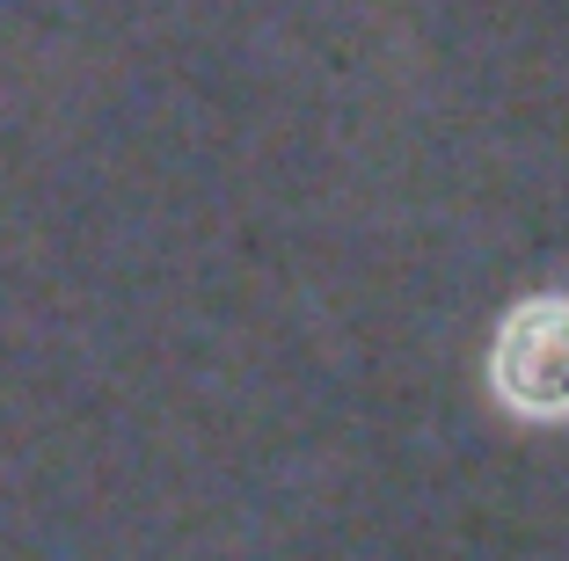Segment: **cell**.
I'll return each mask as SVG.
<instances>
[{
  "mask_svg": "<svg viewBox=\"0 0 569 561\" xmlns=\"http://www.w3.org/2000/svg\"><path fill=\"white\" fill-rule=\"evenodd\" d=\"M497 387L511 409H569V299H533L511 314L497 343Z\"/></svg>",
  "mask_w": 569,
  "mask_h": 561,
  "instance_id": "1",
  "label": "cell"
}]
</instances>
